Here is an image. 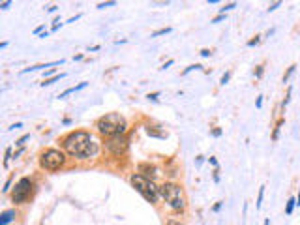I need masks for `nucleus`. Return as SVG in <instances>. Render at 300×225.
Wrapping results in <instances>:
<instances>
[{"instance_id":"obj_29","label":"nucleus","mask_w":300,"mask_h":225,"mask_svg":"<svg viewBox=\"0 0 300 225\" xmlns=\"http://www.w3.org/2000/svg\"><path fill=\"white\" fill-rule=\"evenodd\" d=\"M255 77H263V66H259V68H257V72H255Z\"/></svg>"},{"instance_id":"obj_37","label":"nucleus","mask_w":300,"mask_h":225,"mask_svg":"<svg viewBox=\"0 0 300 225\" xmlns=\"http://www.w3.org/2000/svg\"><path fill=\"white\" fill-rule=\"evenodd\" d=\"M210 163L214 165V167H218V160H216V158H210Z\"/></svg>"},{"instance_id":"obj_15","label":"nucleus","mask_w":300,"mask_h":225,"mask_svg":"<svg viewBox=\"0 0 300 225\" xmlns=\"http://www.w3.org/2000/svg\"><path fill=\"white\" fill-rule=\"evenodd\" d=\"M294 69H297V66H289V69H287V73L285 75H283V83H287V81H289V77H291V75H293L294 73Z\"/></svg>"},{"instance_id":"obj_13","label":"nucleus","mask_w":300,"mask_h":225,"mask_svg":"<svg viewBox=\"0 0 300 225\" xmlns=\"http://www.w3.org/2000/svg\"><path fill=\"white\" fill-rule=\"evenodd\" d=\"M171 26H165V28H160V30H156V32H152V38H158V36H163V34H169L171 32Z\"/></svg>"},{"instance_id":"obj_10","label":"nucleus","mask_w":300,"mask_h":225,"mask_svg":"<svg viewBox=\"0 0 300 225\" xmlns=\"http://www.w3.org/2000/svg\"><path fill=\"white\" fill-rule=\"evenodd\" d=\"M62 77H64V73H60V75H54V77H49V79H45V81L41 83V86H49V85H53V83L60 81Z\"/></svg>"},{"instance_id":"obj_28","label":"nucleus","mask_w":300,"mask_h":225,"mask_svg":"<svg viewBox=\"0 0 300 225\" xmlns=\"http://www.w3.org/2000/svg\"><path fill=\"white\" fill-rule=\"evenodd\" d=\"M261 105H263V96H259V98H257V101H255V107L261 109Z\"/></svg>"},{"instance_id":"obj_24","label":"nucleus","mask_w":300,"mask_h":225,"mask_svg":"<svg viewBox=\"0 0 300 225\" xmlns=\"http://www.w3.org/2000/svg\"><path fill=\"white\" fill-rule=\"evenodd\" d=\"M26 139H30V135H28V133H26V135H23L21 139H17V143H15V144H19V147H23V143H25Z\"/></svg>"},{"instance_id":"obj_35","label":"nucleus","mask_w":300,"mask_h":225,"mask_svg":"<svg viewBox=\"0 0 300 225\" xmlns=\"http://www.w3.org/2000/svg\"><path fill=\"white\" fill-rule=\"evenodd\" d=\"M201 54H203V56H210V51H208V49H203V51H201Z\"/></svg>"},{"instance_id":"obj_2","label":"nucleus","mask_w":300,"mask_h":225,"mask_svg":"<svg viewBox=\"0 0 300 225\" xmlns=\"http://www.w3.org/2000/svg\"><path fill=\"white\" fill-rule=\"evenodd\" d=\"M96 128L101 135L105 137H114V135H124L126 131V118L118 113H109L101 116L96 122Z\"/></svg>"},{"instance_id":"obj_39","label":"nucleus","mask_w":300,"mask_h":225,"mask_svg":"<svg viewBox=\"0 0 300 225\" xmlns=\"http://www.w3.org/2000/svg\"><path fill=\"white\" fill-rule=\"evenodd\" d=\"M41 30H43V25H41V26H38V28L34 30V34H39V32H41Z\"/></svg>"},{"instance_id":"obj_31","label":"nucleus","mask_w":300,"mask_h":225,"mask_svg":"<svg viewBox=\"0 0 300 225\" xmlns=\"http://www.w3.org/2000/svg\"><path fill=\"white\" fill-rule=\"evenodd\" d=\"M173 64H175V60H167V62L163 64V68H161V69H167L169 66H173Z\"/></svg>"},{"instance_id":"obj_4","label":"nucleus","mask_w":300,"mask_h":225,"mask_svg":"<svg viewBox=\"0 0 300 225\" xmlns=\"http://www.w3.org/2000/svg\"><path fill=\"white\" fill-rule=\"evenodd\" d=\"M160 191H161L163 199L169 203V206H171L173 210H184L186 201H184V195H182L180 186H176V184H173V182H165L163 186L160 188Z\"/></svg>"},{"instance_id":"obj_33","label":"nucleus","mask_w":300,"mask_h":225,"mask_svg":"<svg viewBox=\"0 0 300 225\" xmlns=\"http://www.w3.org/2000/svg\"><path fill=\"white\" fill-rule=\"evenodd\" d=\"M167 225H184V223H180V222H176V219H169Z\"/></svg>"},{"instance_id":"obj_16","label":"nucleus","mask_w":300,"mask_h":225,"mask_svg":"<svg viewBox=\"0 0 300 225\" xmlns=\"http://www.w3.org/2000/svg\"><path fill=\"white\" fill-rule=\"evenodd\" d=\"M263 195H264V186L259 188V195H257V208H261L263 204Z\"/></svg>"},{"instance_id":"obj_32","label":"nucleus","mask_w":300,"mask_h":225,"mask_svg":"<svg viewBox=\"0 0 300 225\" xmlns=\"http://www.w3.org/2000/svg\"><path fill=\"white\" fill-rule=\"evenodd\" d=\"M212 135H214V137H219V135H222V129H219V128H216L214 131H212Z\"/></svg>"},{"instance_id":"obj_7","label":"nucleus","mask_w":300,"mask_h":225,"mask_svg":"<svg viewBox=\"0 0 300 225\" xmlns=\"http://www.w3.org/2000/svg\"><path fill=\"white\" fill-rule=\"evenodd\" d=\"M105 148L113 154V156H122L128 150V139L124 135H114L105 143Z\"/></svg>"},{"instance_id":"obj_3","label":"nucleus","mask_w":300,"mask_h":225,"mask_svg":"<svg viewBox=\"0 0 300 225\" xmlns=\"http://www.w3.org/2000/svg\"><path fill=\"white\" fill-rule=\"evenodd\" d=\"M129 182H131V186L135 188L148 203H156L160 193H161L160 188H158L150 178H147V176H143V175H133L131 178H129Z\"/></svg>"},{"instance_id":"obj_26","label":"nucleus","mask_w":300,"mask_h":225,"mask_svg":"<svg viewBox=\"0 0 300 225\" xmlns=\"http://www.w3.org/2000/svg\"><path fill=\"white\" fill-rule=\"evenodd\" d=\"M158 98H160V92H152V94H148V100H152V101H156Z\"/></svg>"},{"instance_id":"obj_8","label":"nucleus","mask_w":300,"mask_h":225,"mask_svg":"<svg viewBox=\"0 0 300 225\" xmlns=\"http://www.w3.org/2000/svg\"><path fill=\"white\" fill-rule=\"evenodd\" d=\"M13 218H15V210H6V212H2V216H0V225H8Z\"/></svg>"},{"instance_id":"obj_41","label":"nucleus","mask_w":300,"mask_h":225,"mask_svg":"<svg viewBox=\"0 0 300 225\" xmlns=\"http://www.w3.org/2000/svg\"><path fill=\"white\" fill-rule=\"evenodd\" d=\"M268 223H270V219H264V223H263V225H268Z\"/></svg>"},{"instance_id":"obj_6","label":"nucleus","mask_w":300,"mask_h":225,"mask_svg":"<svg viewBox=\"0 0 300 225\" xmlns=\"http://www.w3.org/2000/svg\"><path fill=\"white\" fill-rule=\"evenodd\" d=\"M30 188H32V182H30V178H21L17 184H15L13 188V193H11V201L13 203H25L26 199H28L30 195Z\"/></svg>"},{"instance_id":"obj_5","label":"nucleus","mask_w":300,"mask_h":225,"mask_svg":"<svg viewBox=\"0 0 300 225\" xmlns=\"http://www.w3.org/2000/svg\"><path fill=\"white\" fill-rule=\"evenodd\" d=\"M64 154L60 152V150L56 148H49L45 150V152L41 154V158H39V165H41L43 169H47V171H56V169H60L62 165H64Z\"/></svg>"},{"instance_id":"obj_12","label":"nucleus","mask_w":300,"mask_h":225,"mask_svg":"<svg viewBox=\"0 0 300 225\" xmlns=\"http://www.w3.org/2000/svg\"><path fill=\"white\" fill-rule=\"evenodd\" d=\"M294 204H297V199H289V201H287V206H285V214H287V216H291V214H293V208H294Z\"/></svg>"},{"instance_id":"obj_18","label":"nucleus","mask_w":300,"mask_h":225,"mask_svg":"<svg viewBox=\"0 0 300 225\" xmlns=\"http://www.w3.org/2000/svg\"><path fill=\"white\" fill-rule=\"evenodd\" d=\"M10 158H11V148H6V158H4V167H8V163H10Z\"/></svg>"},{"instance_id":"obj_25","label":"nucleus","mask_w":300,"mask_h":225,"mask_svg":"<svg viewBox=\"0 0 300 225\" xmlns=\"http://www.w3.org/2000/svg\"><path fill=\"white\" fill-rule=\"evenodd\" d=\"M279 6H281V2H274V4H270V6H268V11H274L276 8H279Z\"/></svg>"},{"instance_id":"obj_14","label":"nucleus","mask_w":300,"mask_h":225,"mask_svg":"<svg viewBox=\"0 0 300 225\" xmlns=\"http://www.w3.org/2000/svg\"><path fill=\"white\" fill-rule=\"evenodd\" d=\"M235 8H236V2H229V4H225L223 8H219V11H222V15H225V11L235 10Z\"/></svg>"},{"instance_id":"obj_17","label":"nucleus","mask_w":300,"mask_h":225,"mask_svg":"<svg viewBox=\"0 0 300 225\" xmlns=\"http://www.w3.org/2000/svg\"><path fill=\"white\" fill-rule=\"evenodd\" d=\"M279 128H281V122H278V126L274 128V133H272V141L278 139V135H279Z\"/></svg>"},{"instance_id":"obj_22","label":"nucleus","mask_w":300,"mask_h":225,"mask_svg":"<svg viewBox=\"0 0 300 225\" xmlns=\"http://www.w3.org/2000/svg\"><path fill=\"white\" fill-rule=\"evenodd\" d=\"M291 92H293V88L289 86V88H287V96H285V100H283V107H285V105L289 103V100H291Z\"/></svg>"},{"instance_id":"obj_27","label":"nucleus","mask_w":300,"mask_h":225,"mask_svg":"<svg viewBox=\"0 0 300 225\" xmlns=\"http://www.w3.org/2000/svg\"><path fill=\"white\" fill-rule=\"evenodd\" d=\"M257 43H259V36H255L253 39H250V41H248V45H250V47H253V45H257Z\"/></svg>"},{"instance_id":"obj_1","label":"nucleus","mask_w":300,"mask_h":225,"mask_svg":"<svg viewBox=\"0 0 300 225\" xmlns=\"http://www.w3.org/2000/svg\"><path fill=\"white\" fill-rule=\"evenodd\" d=\"M64 150L69 156H75L79 160H86V158H94L100 150L98 141L90 135L88 131H72L69 135L64 137Z\"/></svg>"},{"instance_id":"obj_20","label":"nucleus","mask_w":300,"mask_h":225,"mask_svg":"<svg viewBox=\"0 0 300 225\" xmlns=\"http://www.w3.org/2000/svg\"><path fill=\"white\" fill-rule=\"evenodd\" d=\"M114 4H116V2H114V0H111V2H101V4H98V8H100V10H103V8L114 6Z\"/></svg>"},{"instance_id":"obj_34","label":"nucleus","mask_w":300,"mask_h":225,"mask_svg":"<svg viewBox=\"0 0 300 225\" xmlns=\"http://www.w3.org/2000/svg\"><path fill=\"white\" fill-rule=\"evenodd\" d=\"M10 186H11V178H10V180H8V182H6V186H4V193H6V191H8V189H10Z\"/></svg>"},{"instance_id":"obj_19","label":"nucleus","mask_w":300,"mask_h":225,"mask_svg":"<svg viewBox=\"0 0 300 225\" xmlns=\"http://www.w3.org/2000/svg\"><path fill=\"white\" fill-rule=\"evenodd\" d=\"M193 69H201V66H199V64H191V66H188V68L184 69V75L189 73V72H193Z\"/></svg>"},{"instance_id":"obj_40","label":"nucleus","mask_w":300,"mask_h":225,"mask_svg":"<svg viewBox=\"0 0 300 225\" xmlns=\"http://www.w3.org/2000/svg\"><path fill=\"white\" fill-rule=\"evenodd\" d=\"M297 204H300V191H298V195H297Z\"/></svg>"},{"instance_id":"obj_23","label":"nucleus","mask_w":300,"mask_h":225,"mask_svg":"<svg viewBox=\"0 0 300 225\" xmlns=\"http://www.w3.org/2000/svg\"><path fill=\"white\" fill-rule=\"evenodd\" d=\"M229 79H231V72L223 73V77H222V81H219V83H222V85H227V81H229Z\"/></svg>"},{"instance_id":"obj_11","label":"nucleus","mask_w":300,"mask_h":225,"mask_svg":"<svg viewBox=\"0 0 300 225\" xmlns=\"http://www.w3.org/2000/svg\"><path fill=\"white\" fill-rule=\"evenodd\" d=\"M147 133H148V135H152V137H160V139H163V137H165L163 131H156V128H150V126L147 128Z\"/></svg>"},{"instance_id":"obj_9","label":"nucleus","mask_w":300,"mask_h":225,"mask_svg":"<svg viewBox=\"0 0 300 225\" xmlns=\"http://www.w3.org/2000/svg\"><path fill=\"white\" fill-rule=\"evenodd\" d=\"M139 171L143 173V176H152L154 173H156V167H152V165H147V163H139Z\"/></svg>"},{"instance_id":"obj_30","label":"nucleus","mask_w":300,"mask_h":225,"mask_svg":"<svg viewBox=\"0 0 300 225\" xmlns=\"http://www.w3.org/2000/svg\"><path fill=\"white\" fill-rule=\"evenodd\" d=\"M222 19H225V15H222V13H219L218 17H214V19H212V23H219V21H222Z\"/></svg>"},{"instance_id":"obj_21","label":"nucleus","mask_w":300,"mask_h":225,"mask_svg":"<svg viewBox=\"0 0 300 225\" xmlns=\"http://www.w3.org/2000/svg\"><path fill=\"white\" fill-rule=\"evenodd\" d=\"M73 92H77V90H75V86H72V88H68V90H64V92H62L58 98H66L68 94H73Z\"/></svg>"},{"instance_id":"obj_36","label":"nucleus","mask_w":300,"mask_h":225,"mask_svg":"<svg viewBox=\"0 0 300 225\" xmlns=\"http://www.w3.org/2000/svg\"><path fill=\"white\" fill-rule=\"evenodd\" d=\"M0 8H2V10H8V8H10V2H2V4H0Z\"/></svg>"},{"instance_id":"obj_38","label":"nucleus","mask_w":300,"mask_h":225,"mask_svg":"<svg viewBox=\"0 0 300 225\" xmlns=\"http://www.w3.org/2000/svg\"><path fill=\"white\" fill-rule=\"evenodd\" d=\"M219 208H222V203H216V204H214V210H216V212H218V210H219Z\"/></svg>"}]
</instances>
